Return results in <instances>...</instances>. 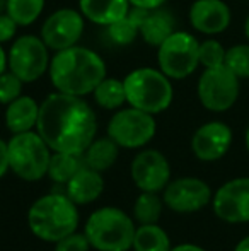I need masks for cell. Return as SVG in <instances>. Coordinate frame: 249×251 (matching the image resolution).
Masks as SVG:
<instances>
[{"label":"cell","instance_id":"obj_28","mask_svg":"<svg viewBox=\"0 0 249 251\" xmlns=\"http://www.w3.org/2000/svg\"><path fill=\"white\" fill-rule=\"evenodd\" d=\"M224 65L232 70L239 79H249V43L230 47L226 53Z\"/></svg>","mask_w":249,"mask_h":251},{"label":"cell","instance_id":"obj_11","mask_svg":"<svg viewBox=\"0 0 249 251\" xmlns=\"http://www.w3.org/2000/svg\"><path fill=\"white\" fill-rule=\"evenodd\" d=\"M86 27V17L75 9H58L41 24L40 36L51 51L79 45Z\"/></svg>","mask_w":249,"mask_h":251},{"label":"cell","instance_id":"obj_34","mask_svg":"<svg viewBox=\"0 0 249 251\" xmlns=\"http://www.w3.org/2000/svg\"><path fill=\"white\" fill-rule=\"evenodd\" d=\"M9 149H7V142L0 139V178L7 173L9 169Z\"/></svg>","mask_w":249,"mask_h":251},{"label":"cell","instance_id":"obj_14","mask_svg":"<svg viewBox=\"0 0 249 251\" xmlns=\"http://www.w3.org/2000/svg\"><path fill=\"white\" fill-rule=\"evenodd\" d=\"M171 168L159 151H142L132 162V178L142 192H159L167 186Z\"/></svg>","mask_w":249,"mask_h":251},{"label":"cell","instance_id":"obj_26","mask_svg":"<svg viewBox=\"0 0 249 251\" xmlns=\"http://www.w3.org/2000/svg\"><path fill=\"white\" fill-rule=\"evenodd\" d=\"M46 0H7L5 12L21 26L34 24L45 10Z\"/></svg>","mask_w":249,"mask_h":251},{"label":"cell","instance_id":"obj_20","mask_svg":"<svg viewBox=\"0 0 249 251\" xmlns=\"http://www.w3.org/2000/svg\"><path fill=\"white\" fill-rule=\"evenodd\" d=\"M176 31V23L169 10L162 9H152L147 10L142 24H140V36L150 47H159L164 40L171 36Z\"/></svg>","mask_w":249,"mask_h":251},{"label":"cell","instance_id":"obj_18","mask_svg":"<svg viewBox=\"0 0 249 251\" xmlns=\"http://www.w3.org/2000/svg\"><path fill=\"white\" fill-rule=\"evenodd\" d=\"M104 179L99 171L84 166L68 183H67V197L77 205L91 203L103 193Z\"/></svg>","mask_w":249,"mask_h":251},{"label":"cell","instance_id":"obj_38","mask_svg":"<svg viewBox=\"0 0 249 251\" xmlns=\"http://www.w3.org/2000/svg\"><path fill=\"white\" fill-rule=\"evenodd\" d=\"M244 34H246V40L249 41V14L246 17V23H244Z\"/></svg>","mask_w":249,"mask_h":251},{"label":"cell","instance_id":"obj_23","mask_svg":"<svg viewBox=\"0 0 249 251\" xmlns=\"http://www.w3.org/2000/svg\"><path fill=\"white\" fill-rule=\"evenodd\" d=\"M84 166H86V162L82 159V154L55 152V154H51L46 175L57 183H68Z\"/></svg>","mask_w":249,"mask_h":251},{"label":"cell","instance_id":"obj_13","mask_svg":"<svg viewBox=\"0 0 249 251\" xmlns=\"http://www.w3.org/2000/svg\"><path fill=\"white\" fill-rule=\"evenodd\" d=\"M212 200L210 186L198 178H180L169 183L164 192V201L174 212L191 214Z\"/></svg>","mask_w":249,"mask_h":251},{"label":"cell","instance_id":"obj_39","mask_svg":"<svg viewBox=\"0 0 249 251\" xmlns=\"http://www.w3.org/2000/svg\"><path fill=\"white\" fill-rule=\"evenodd\" d=\"M5 5H7V0H0V14L5 12Z\"/></svg>","mask_w":249,"mask_h":251},{"label":"cell","instance_id":"obj_4","mask_svg":"<svg viewBox=\"0 0 249 251\" xmlns=\"http://www.w3.org/2000/svg\"><path fill=\"white\" fill-rule=\"evenodd\" d=\"M126 102L150 115H159L171 106L174 89L171 79L159 69L140 67L123 79Z\"/></svg>","mask_w":249,"mask_h":251},{"label":"cell","instance_id":"obj_16","mask_svg":"<svg viewBox=\"0 0 249 251\" xmlns=\"http://www.w3.org/2000/svg\"><path fill=\"white\" fill-rule=\"evenodd\" d=\"M188 16L193 29L206 36L224 33L232 19L229 5L222 0H195Z\"/></svg>","mask_w":249,"mask_h":251},{"label":"cell","instance_id":"obj_21","mask_svg":"<svg viewBox=\"0 0 249 251\" xmlns=\"http://www.w3.org/2000/svg\"><path fill=\"white\" fill-rule=\"evenodd\" d=\"M147 10L140 7H133L123 19L116 21L111 26H108V36L118 47H128L140 36V24L145 17Z\"/></svg>","mask_w":249,"mask_h":251},{"label":"cell","instance_id":"obj_33","mask_svg":"<svg viewBox=\"0 0 249 251\" xmlns=\"http://www.w3.org/2000/svg\"><path fill=\"white\" fill-rule=\"evenodd\" d=\"M167 0H130L133 7H140V9L145 10H152V9H159L166 3Z\"/></svg>","mask_w":249,"mask_h":251},{"label":"cell","instance_id":"obj_1","mask_svg":"<svg viewBox=\"0 0 249 251\" xmlns=\"http://www.w3.org/2000/svg\"><path fill=\"white\" fill-rule=\"evenodd\" d=\"M36 132L53 152L84 154L97 132L96 113L84 98L57 91L40 104Z\"/></svg>","mask_w":249,"mask_h":251},{"label":"cell","instance_id":"obj_24","mask_svg":"<svg viewBox=\"0 0 249 251\" xmlns=\"http://www.w3.org/2000/svg\"><path fill=\"white\" fill-rule=\"evenodd\" d=\"M94 101L104 109H120L126 102V93L123 80L116 77H104L94 89Z\"/></svg>","mask_w":249,"mask_h":251},{"label":"cell","instance_id":"obj_3","mask_svg":"<svg viewBox=\"0 0 249 251\" xmlns=\"http://www.w3.org/2000/svg\"><path fill=\"white\" fill-rule=\"evenodd\" d=\"M27 222L34 236L43 241L57 243L75 232L79 214L68 197L51 193L34 201L27 214Z\"/></svg>","mask_w":249,"mask_h":251},{"label":"cell","instance_id":"obj_10","mask_svg":"<svg viewBox=\"0 0 249 251\" xmlns=\"http://www.w3.org/2000/svg\"><path fill=\"white\" fill-rule=\"evenodd\" d=\"M156 135L154 115L136 109L133 106L118 109L110 120L108 137L125 149H136L149 144Z\"/></svg>","mask_w":249,"mask_h":251},{"label":"cell","instance_id":"obj_40","mask_svg":"<svg viewBox=\"0 0 249 251\" xmlns=\"http://www.w3.org/2000/svg\"><path fill=\"white\" fill-rule=\"evenodd\" d=\"M246 147H248V152H249V126H248V132H246Z\"/></svg>","mask_w":249,"mask_h":251},{"label":"cell","instance_id":"obj_35","mask_svg":"<svg viewBox=\"0 0 249 251\" xmlns=\"http://www.w3.org/2000/svg\"><path fill=\"white\" fill-rule=\"evenodd\" d=\"M5 70H9L7 69V53L3 50L2 45H0V75H2Z\"/></svg>","mask_w":249,"mask_h":251},{"label":"cell","instance_id":"obj_37","mask_svg":"<svg viewBox=\"0 0 249 251\" xmlns=\"http://www.w3.org/2000/svg\"><path fill=\"white\" fill-rule=\"evenodd\" d=\"M234 251H249V236H246L243 241H239V245L236 246Z\"/></svg>","mask_w":249,"mask_h":251},{"label":"cell","instance_id":"obj_31","mask_svg":"<svg viewBox=\"0 0 249 251\" xmlns=\"http://www.w3.org/2000/svg\"><path fill=\"white\" fill-rule=\"evenodd\" d=\"M89 239L86 234H72L65 236L60 241H57V248L55 251H89Z\"/></svg>","mask_w":249,"mask_h":251},{"label":"cell","instance_id":"obj_5","mask_svg":"<svg viewBox=\"0 0 249 251\" xmlns=\"http://www.w3.org/2000/svg\"><path fill=\"white\" fill-rule=\"evenodd\" d=\"M133 221L123 210L104 207L96 210L86 224V232L91 246L99 251H128L135 238Z\"/></svg>","mask_w":249,"mask_h":251},{"label":"cell","instance_id":"obj_19","mask_svg":"<svg viewBox=\"0 0 249 251\" xmlns=\"http://www.w3.org/2000/svg\"><path fill=\"white\" fill-rule=\"evenodd\" d=\"M40 104L31 96H19L5 108V126L12 133H23L36 128Z\"/></svg>","mask_w":249,"mask_h":251},{"label":"cell","instance_id":"obj_30","mask_svg":"<svg viewBox=\"0 0 249 251\" xmlns=\"http://www.w3.org/2000/svg\"><path fill=\"white\" fill-rule=\"evenodd\" d=\"M23 87L24 82L12 74L10 70H5V72L0 75V104H9L14 100H17L19 96H23Z\"/></svg>","mask_w":249,"mask_h":251},{"label":"cell","instance_id":"obj_6","mask_svg":"<svg viewBox=\"0 0 249 251\" xmlns=\"http://www.w3.org/2000/svg\"><path fill=\"white\" fill-rule=\"evenodd\" d=\"M9 166L19 178L26 181L41 179L48 173L51 149L38 132L14 133L7 142Z\"/></svg>","mask_w":249,"mask_h":251},{"label":"cell","instance_id":"obj_29","mask_svg":"<svg viewBox=\"0 0 249 251\" xmlns=\"http://www.w3.org/2000/svg\"><path fill=\"white\" fill-rule=\"evenodd\" d=\"M226 53L227 50L222 47V43L213 38L202 41L198 47V58H200V65L203 69H210V67H219L224 65L226 62Z\"/></svg>","mask_w":249,"mask_h":251},{"label":"cell","instance_id":"obj_22","mask_svg":"<svg viewBox=\"0 0 249 251\" xmlns=\"http://www.w3.org/2000/svg\"><path fill=\"white\" fill-rule=\"evenodd\" d=\"M118 152H120V146L111 137H104V139L92 140L82 155L87 168L96 169V171H106L118 159Z\"/></svg>","mask_w":249,"mask_h":251},{"label":"cell","instance_id":"obj_2","mask_svg":"<svg viewBox=\"0 0 249 251\" xmlns=\"http://www.w3.org/2000/svg\"><path fill=\"white\" fill-rule=\"evenodd\" d=\"M48 74L58 93L84 98L94 93L97 84L106 77L108 69L99 53L75 45L55 51Z\"/></svg>","mask_w":249,"mask_h":251},{"label":"cell","instance_id":"obj_7","mask_svg":"<svg viewBox=\"0 0 249 251\" xmlns=\"http://www.w3.org/2000/svg\"><path fill=\"white\" fill-rule=\"evenodd\" d=\"M200 41L186 31H174L157 47V65L171 80H181L200 67Z\"/></svg>","mask_w":249,"mask_h":251},{"label":"cell","instance_id":"obj_15","mask_svg":"<svg viewBox=\"0 0 249 251\" xmlns=\"http://www.w3.org/2000/svg\"><path fill=\"white\" fill-rule=\"evenodd\" d=\"M232 144V130L222 122H208L195 132L191 149L200 161H217L224 157Z\"/></svg>","mask_w":249,"mask_h":251},{"label":"cell","instance_id":"obj_27","mask_svg":"<svg viewBox=\"0 0 249 251\" xmlns=\"http://www.w3.org/2000/svg\"><path fill=\"white\" fill-rule=\"evenodd\" d=\"M133 212L140 224H156L162 212V201L156 195V192H143L136 199Z\"/></svg>","mask_w":249,"mask_h":251},{"label":"cell","instance_id":"obj_8","mask_svg":"<svg viewBox=\"0 0 249 251\" xmlns=\"http://www.w3.org/2000/svg\"><path fill=\"white\" fill-rule=\"evenodd\" d=\"M50 51L41 36L24 34L14 40L10 50L7 51V69L24 84L36 82L50 69Z\"/></svg>","mask_w":249,"mask_h":251},{"label":"cell","instance_id":"obj_9","mask_svg":"<svg viewBox=\"0 0 249 251\" xmlns=\"http://www.w3.org/2000/svg\"><path fill=\"white\" fill-rule=\"evenodd\" d=\"M239 80L226 65L203 70L196 84V94L203 108L213 113H224L232 108L239 98Z\"/></svg>","mask_w":249,"mask_h":251},{"label":"cell","instance_id":"obj_32","mask_svg":"<svg viewBox=\"0 0 249 251\" xmlns=\"http://www.w3.org/2000/svg\"><path fill=\"white\" fill-rule=\"evenodd\" d=\"M19 24L12 19L7 12L0 14V45L9 43L16 38Z\"/></svg>","mask_w":249,"mask_h":251},{"label":"cell","instance_id":"obj_25","mask_svg":"<svg viewBox=\"0 0 249 251\" xmlns=\"http://www.w3.org/2000/svg\"><path fill=\"white\" fill-rule=\"evenodd\" d=\"M132 248L135 251H171L169 236L157 224H142L135 231Z\"/></svg>","mask_w":249,"mask_h":251},{"label":"cell","instance_id":"obj_12","mask_svg":"<svg viewBox=\"0 0 249 251\" xmlns=\"http://www.w3.org/2000/svg\"><path fill=\"white\" fill-rule=\"evenodd\" d=\"M213 210L226 222H249V178H236L220 186L213 197Z\"/></svg>","mask_w":249,"mask_h":251},{"label":"cell","instance_id":"obj_36","mask_svg":"<svg viewBox=\"0 0 249 251\" xmlns=\"http://www.w3.org/2000/svg\"><path fill=\"white\" fill-rule=\"evenodd\" d=\"M171 251H205V250L200 248V246H195V245H180Z\"/></svg>","mask_w":249,"mask_h":251},{"label":"cell","instance_id":"obj_17","mask_svg":"<svg viewBox=\"0 0 249 251\" xmlns=\"http://www.w3.org/2000/svg\"><path fill=\"white\" fill-rule=\"evenodd\" d=\"M130 9V0H79V10L86 21L104 27L123 19Z\"/></svg>","mask_w":249,"mask_h":251}]
</instances>
